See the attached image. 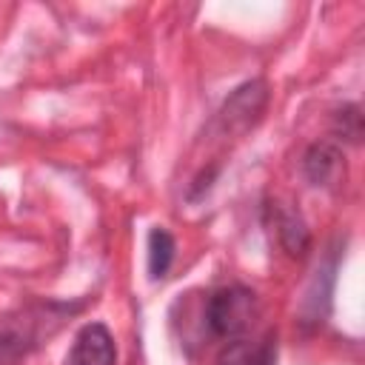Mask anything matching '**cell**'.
Instances as JSON below:
<instances>
[{
	"instance_id": "6da1fadb",
	"label": "cell",
	"mask_w": 365,
	"mask_h": 365,
	"mask_svg": "<svg viewBox=\"0 0 365 365\" xmlns=\"http://www.w3.org/2000/svg\"><path fill=\"white\" fill-rule=\"evenodd\" d=\"M254 317H257V294L245 285L217 288L205 302V322L211 334L222 339H237L242 331L251 328Z\"/></svg>"
},
{
	"instance_id": "7a4b0ae2",
	"label": "cell",
	"mask_w": 365,
	"mask_h": 365,
	"mask_svg": "<svg viewBox=\"0 0 365 365\" xmlns=\"http://www.w3.org/2000/svg\"><path fill=\"white\" fill-rule=\"evenodd\" d=\"M265 103H268V86H265V80H248V83H242L225 100V106L220 111L222 128L225 131H237V134L248 131L259 120V114L265 111Z\"/></svg>"
},
{
	"instance_id": "3957f363",
	"label": "cell",
	"mask_w": 365,
	"mask_h": 365,
	"mask_svg": "<svg viewBox=\"0 0 365 365\" xmlns=\"http://www.w3.org/2000/svg\"><path fill=\"white\" fill-rule=\"evenodd\" d=\"M114 362H117V348L111 331L103 322L83 325L71 348V365H114Z\"/></svg>"
},
{
	"instance_id": "277c9868",
	"label": "cell",
	"mask_w": 365,
	"mask_h": 365,
	"mask_svg": "<svg viewBox=\"0 0 365 365\" xmlns=\"http://www.w3.org/2000/svg\"><path fill=\"white\" fill-rule=\"evenodd\" d=\"M302 171L314 185H331L342 171V148L334 140L314 143L302 157Z\"/></svg>"
},
{
	"instance_id": "5b68a950",
	"label": "cell",
	"mask_w": 365,
	"mask_h": 365,
	"mask_svg": "<svg viewBox=\"0 0 365 365\" xmlns=\"http://www.w3.org/2000/svg\"><path fill=\"white\" fill-rule=\"evenodd\" d=\"M277 237L282 242V248L291 254V257H302L308 248H311V234L299 217V211L294 208H277Z\"/></svg>"
},
{
	"instance_id": "8992f818",
	"label": "cell",
	"mask_w": 365,
	"mask_h": 365,
	"mask_svg": "<svg viewBox=\"0 0 365 365\" xmlns=\"http://www.w3.org/2000/svg\"><path fill=\"white\" fill-rule=\"evenodd\" d=\"M214 365H271V342L237 336L217 354Z\"/></svg>"
},
{
	"instance_id": "52a82bcc",
	"label": "cell",
	"mask_w": 365,
	"mask_h": 365,
	"mask_svg": "<svg viewBox=\"0 0 365 365\" xmlns=\"http://www.w3.org/2000/svg\"><path fill=\"white\" fill-rule=\"evenodd\" d=\"M174 251L177 242L165 228H151L148 234V274L151 279H160L168 274L171 262H174Z\"/></svg>"
},
{
	"instance_id": "ba28073f",
	"label": "cell",
	"mask_w": 365,
	"mask_h": 365,
	"mask_svg": "<svg viewBox=\"0 0 365 365\" xmlns=\"http://www.w3.org/2000/svg\"><path fill=\"white\" fill-rule=\"evenodd\" d=\"M334 128H336L339 140L359 143V137H362V114H359V106L356 103H345L334 114Z\"/></svg>"
}]
</instances>
